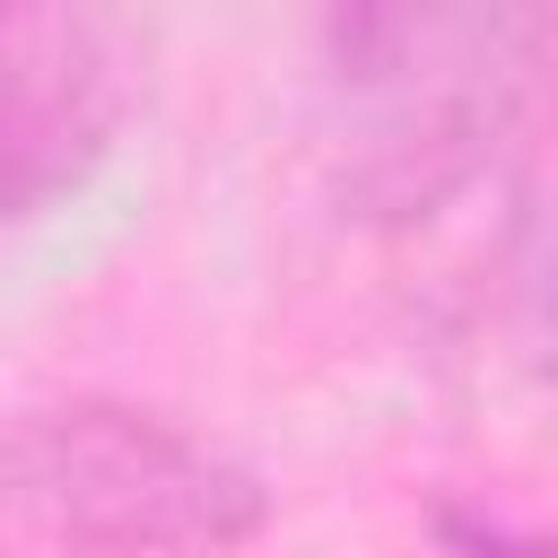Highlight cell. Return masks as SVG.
I'll use <instances>...</instances> for the list:
<instances>
[{
    "label": "cell",
    "mask_w": 558,
    "mask_h": 558,
    "mask_svg": "<svg viewBox=\"0 0 558 558\" xmlns=\"http://www.w3.org/2000/svg\"><path fill=\"white\" fill-rule=\"evenodd\" d=\"M0 497L70 558H218L270 514L227 445L105 392L9 418Z\"/></svg>",
    "instance_id": "cell-2"
},
{
    "label": "cell",
    "mask_w": 558,
    "mask_h": 558,
    "mask_svg": "<svg viewBox=\"0 0 558 558\" xmlns=\"http://www.w3.org/2000/svg\"><path fill=\"white\" fill-rule=\"evenodd\" d=\"M140 105V26L105 9H0V218L78 192Z\"/></svg>",
    "instance_id": "cell-3"
},
{
    "label": "cell",
    "mask_w": 558,
    "mask_h": 558,
    "mask_svg": "<svg viewBox=\"0 0 558 558\" xmlns=\"http://www.w3.org/2000/svg\"><path fill=\"white\" fill-rule=\"evenodd\" d=\"M541 17L506 9H366L331 17V148L366 218L453 201L523 105Z\"/></svg>",
    "instance_id": "cell-1"
}]
</instances>
